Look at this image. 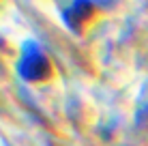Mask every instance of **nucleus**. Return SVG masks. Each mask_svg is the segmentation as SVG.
Wrapping results in <instances>:
<instances>
[{
  "label": "nucleus",
  "mask_w": 148,
  "mask_h": 146,
  "mask_svg": "<svg viewBox=\"0 0 148 146\" xmlns=\"http://www.w3.org/2000/svg\"><path fill=\"white\" fill-rule=\"evenodd\" d=\"M19 73L28 82L47 80L49 73H52V64H49L47 56L34 43L24 45V54H22V60H19Z\"/></svg>",
  "instance_id": "1"
},
{
  "label": "nucleus",
  "mask_w": 148,
  "mask_h": 146,
  "mask_svg": "<svg viewBox=\"0 0 148 146\" xmlns=\"http://www.w3.org/2000/svg\"><path fill=\"white\" fill-rule=\"evenodd\" d=\"M62 17H64V22H67V26L71 30L79 32V30H84L90 22H92L95 4L88 2V0H73V2L62 11Z\"/></svg>",
  "instance_id": "2"
}]
</instances>
